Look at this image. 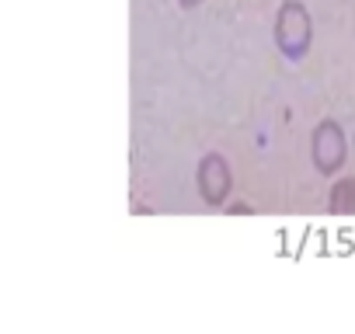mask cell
Here are the masks:
<instances>
[{"label":"cell","mask_w":355,"mask_h":334,"mask_svg":"<svg viewBox=\"0 0 355 334\" xmlns=\"http://www.w3.org/2000/svg\"><path fill=\"white\" fill-rule=\"evenodd\" d=\"M272 39H275L279 56H286L289 63H300V60L310 56V49H313V15L306 11L303 0H282L279 4Z\"/></svg>","instance_id":"obj_1"},{"label":"cell","mask_w":355,"mask_h":334,"mask_svg":"<svg viewBox=\"0 0 355 334\" xmlns=\"http://www.w3.org/2000/svg\"><path fill=\"white\" fill-rule=\"evenodd\" d=\"M348 160V136L341 129V122L334 118H320L310 132V164L313 171L324 178H334Z\"/></svg>","instance_id":"obj_2"},{"label":"cell","mask_w":355,"mask_h":334,"mask_svg":"<svg viewBox=\"0 0 355 334\" xmlns=\"http://www.w3.org/2000/svg\"><path fill=\"white\" fill-rule=\"evenodd\" d=\"M196 192L209 209H223L234 195V167L223 153L209 150L196 164Z\"/></svg>","instance_id":"obj_3"},{"label":"cell","mask_w":355,"mask_h":334,"mask_svg":"<svg viewBox=\"0 0 355 334\" xmlns=\"http://www.w3.org/2000/svg\"><path fill=\"white\" fill-rule=\"evenodd\" d=\"M327 213L331 216H355V175H345L327 192Z\"/></svg>","instance_id":"obj_4"},{"label":"cell","mask_w":355,"mask_h":334,"mask_svg":"<svg viewBox=\"0 0 355 334\" xmlns=\"http://www.w3.org/2000/svg\"><path fill=\"white\" fill-rule=\"evenodd\" d=\"M178 4H182L185 11H196V8H202V4H206V0H178Z\"/></svg>","instance_id":"obj_5"}]
</instances>
